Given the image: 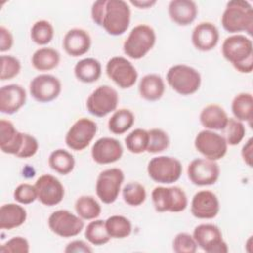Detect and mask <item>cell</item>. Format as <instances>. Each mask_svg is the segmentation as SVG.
<instances>
[{
  "label": "cell",
  "mask_w": 253,
  "mask_h": 253,
  "mask_svg": "<svg viewBox=\"0 0 253 253\" xmlns=\"http://www.w3.org/2000/svg\"><path fill=\"white\" fill-rule=\"evenodd\" d=\"M93 22L111 36H121L130 23V9L124 0H97L91 8Z\"/></svg>",
  "instance_id": "6da1fadb"
},
{
  "label": "cell",
  "mask_w": 253,
  "mask_h": 253,
  "mask_svg": "<svg viewBox=\"0 0 253 253\" xmlns=\"http://www.w3.org/2000/svg\"><path fill=\"white\" fill-rule=\"evenodd\" d=\"M223 57L240 73L253 70V42L244 35L235 34L227 37L221 45Z\"/></svg>",
  "instance_id": "7a4b0ae2"
},
{
  "label": "cell",
  "mask_w": 253,
  "mask_h": 253,
  "mask_svg": "<svg viewBox=\"0 0 253 253\" xmlns=\"http://www.w3.org/2000/svg\"><path fill=\"white\" fill-rule=\"evenodd\" d=\"M223 29L230 34H253V8L248 1L232 0L226 3L221 16Z\"/></svg>",
  "instance_id": "3957f363"
},
{
  "label": "cell",
  "mask_w": 253,
  "mask_h": 253,
  "mask_svg": "<svg viewBox=\"0 0 253 253\" xmlns=\"http://www.w3.org/2000/svg\"><path fill=\"white\" fill-rule=\"evenodd\" d=\"M155 42L156 34L153 28L145 24H139L129 32L124 42L123 49L129 58L140 59L152 49Z\"/></svg>",
  "instance_id": "277c9868"
},
{
  "label": "cell",
  "mask_w": 253,
  "mask_h": 253,
  "mask_svg": "<svg viewBox=\"0 0 253 253\" xmlns=\"http://www.w3.org/2000/svg\"><path fill=\"white\" fill-rule=\"evenodd\" d=\"M169 86L182 96H189L196 93L201 86L202 78L200 72L186 64L171 66L166 74Z\"/></svg>",
  "instance_id": "5b68a950"
},
{
  "label": "cell",
  "mask_w": 253,
  "mask_h": 253,
  "mask_svg": "<svg viewBox=\"0 0 253 253\" xmlns=\"http://www.w3.org/2000/svg\"><path fill=\"white\" fill-rule=\"evenodd\" d=\"M154 209L158 212H181L188 206V198L183 189L173 187H155L151 192Z\"/></svg>",
  "instance_id": "8992f818"
},
{
  "label": "cell",
  "mask_w": 253,
  "mask_h": 253,
  "mask_svg": "<svg viewBox=\"0 0 253 253\" xmlns=\"http://www.w3.org/2000/svg\"><path fill=\"white\" fill-rule=\"evenodd\" d=\"M183 167L179 159L172 156H156L149 160L147 173L150 179L159 184H172L182 175Z\"/></svg>",
  "instance_id": "52a82bcc"
},
{
  "label": "cell",
  "mask_w": 253,
  "mask_h": 253,
  "mask_svg": "<svg viewBox=\"0 0 253 253\" xmlns=\"http://www.w3.org/2000/svg\"><path fill=\"white\" fill-rule=\"evenodd\" d=\"M118 103V92L109 85H102L89 95L86 101V108L91 115L103 118L116 111Z\"/></svg>",
  "instance_id": "ba28073f"
},
{
  "label": "cell",
  "mask_w": 253,
  "mask_h": 253,
  "mask_svg": "<svg viewBox=\"0 0 253 253\" xmlns=\"http://www.w3.org/2000/svg\"><path fill=\"white\" fill-rule=\"evenodd\" d=\"M125 180L124 172L120 168H109L102 171L96 181V194L104 204H113L119 197Z\"/></svg>",
  "instance_id": "9c48e42d"
},
{
  "label": "cell",
  "mask_w": 253,
  "mask_h": 253,
  "mask_svg": "<svg viewBox=\"0 0 253 253\" xmlns=\"http://www.w3.org/2000/svg\"><path fill=\"white\" fill-rule=\"evenodd\" d=\"M195 148L205 158L210 160H219L227 152L228 144L221 134L213 130H201L195 137Z\"/></svg>",
  "instance_id": "30bf717a"
},
{
  "label": "cell",
  "mask_w": 253,
  "mask_h": 253,
  "mask_svg": "<svg viewBox=\"0 0 253 253\" xmlns=\"http://www.w3.org/2000/svg\"><path fill=\"white\" fill-rule=\"evenodd\" d=\"M193 237L202 250L207 253H226L228 247L222 238L218 226L212 223H202L195 227Z\"/></svg>",
  "instance_id": "8fae6325"
},
{
  "label": "cell",
  "mask_w": 253,
  "mask_h": 253,
  "mask_svg": "<svg viewBox=\"0 0 253 253\" xmlns=\"http://www.w3.org/2000/svg\"><path fill=\"white\" fill-rule=\"evenodd\" d=\"M49 229L56 235L64 238L78 235L84 228L83 219L67 210L53 211L47 220Z\"/></svg>",
  "instance_id": "7c38bea8"
},
{
  "label": "cell",
  "mask_w": 253,
  "mask_h": 253,
  "mask_svg": "<svg viewBox=\"0 0 253 253\" xmlns=\"http://www.w3.org/2000/svg\"><path fill=\"white\" fill-rule=\"evenodd\" d=\"M97 124L87 118L78 119L68 129L65 135V143L74 151L85 149L97 133Z\"/></svg>",
  "instance_id": "4fadbf2b"
},
{
  "label": "cell",
  "mask_w": 253,
  "mask_h": 253,
  "mask_svg": "<svg viewBox=\"0 0 253 253\" xmlns=\"http://www.w3.org/2000/svg\"><path fill=\"white\" fill-rule=\"evenodd\" d=\"M106 73L122 89L132 87L138 77V73L132 63L123 56L110 58L106 64Z\"/></svg>",
  "instance_id": "5bb4252c"
},
{
  "label": "cell",
  "mask_w": 253,
  "mask_h": 253,
  "mask_svg": "<svg viewBox=\"0 0 253 253\" xmlns=\"http://www.w3.org/2000/svg\"><path fill=\"white\" fill-rule=\"evenodd\" d=\"M189 180L196 186H211L216 183L220 175V168L216 161L207 158H196L187 168Z\"/></svg>",
  "instance_id": "9a60e30c"
},
{
  "label": "cell",
  "mask_w": 253,
  "mask_h": 253,
  "mask_svg": "<svg viewBox=\"0 0 253 253\" xmlns=\"http://www.w3.org/2000/svg\"><path fill=\"white\" fill-rule=\"evenodd\" d=\"M61 92L59 79L51 74H40L30 82V94L39 103H49Z\"/></svg>",
  "instance_id": "2e32d148"
},
{
  "label": "cell",
  "mask_w": 253,
  "mask_h": 253,
  "mask_svg": "<svg viewBox=\"0 0 253 253\" xmlns=\"http://www.w3.org/2000/svg\"><path fill=\"white\" fill-rule=\"evenodd\" d=\"M35 187L38 194V200L44 206H56L64 198L63 185L52 175L44 174L40 176L35 183Z\"/></svg>",
  "instance_id": "e0dca14e"
},
{
  "label": "cell",
  "mask_w": 253,
  "mask_h": 253,
  "mask_svg": "<svg viewBox=\"0 0 253 253\" xmlns=\"http://www.w3.org/2000/svg\"><path fill=\"white\" fill-rule=\"evenodd\" d=\"M219 209V201L216 195L209 190L197 192L191 202V212L200 219L214 218L218 214Z\"/></svg>",
  "instance_id": "ac0fdd59"
},
{
  "label": "cell",
  "mask_w": 253,
  "mask_h": 253,
  "mask_svg": "<svg viewBox=\"0 0 253 253\" xmlns=\"http://www.w3.org/2000/svg\"><path fill=\"white\" fill-rule=\"evenodd\" d=\"M124 148L114 137H101L95 141L91 149V156L98 164H111L121 159Z\"/></svg>",
  "instance_id": "d6986e66"
},
{
  "label": "cell",
  "mask_w": 253,
  "mask_h": 253,
  "mask_svg": "<svg viewBox=\"0 0 253 253\" xmlns=\"http://www.w3.org/2000/svg\"><path fill=\"white\" fill-rule=\"evenodd\" d=\"M26 100L27 93L21 85H5L0 89V112L13 115L25 105Z\"/></svg>",
  "instance_id": "ffe728a7"
},
{
  "label": "cell",
  "mask_w": 253,
  "mask_h": 253,
  "mask_svg": "<svg viewBox=\"0 0 253 253\" xmlns=\"http://www.w3.org/2000/svg\"><path fill=\"white\" fill-rule=\"evenodd\" d=\"M218 41V29L211 22H202L193 30L192 43L198 50L210 51L216 46Z\"/></svg>",
  "instance_id": "44dd1931"
},
{
  "label": "cell",
  "mask_w": 253,
  "mask_h": 253,
  "mask_svg": "<svg viewBox=\"0 0 253 253\" xmlns=\"http://www.w3.org/2000/svg\"><path fill=\"white\" fill-rule=\"evenodd\" d=\"M65 52L73 57H78L87 53L91 47V37L83 29L73 28L66 32L62 41Z\"/></svg>",
  "instance_id": "7402d4cb"
},
{
  "label": "cell",
  "mask_w": 253,
  "mask_h": 253,
  "mask_svg": "<svg viewBox=\"0 0 253 253\" xmlns=\"http://www.w3.org/2000/svg\"><path fill=\"white\" fill-rule=\"evenodd\" d=\"M24 132L16 129L12 122L8 120L0 121V149L7 154L17 155L23 143Z\"/></svg>",
  "instance_id": "603a6c76"
},
{
  "label": "cell",
  "mask_w": 253,
  "mask_h": 253,
  "mask_svg": "<svg viewBox=\"0 0 253 253\" xmlns=\"http://www.w3.org/2000/svg\"><path fill=\"white\" fill-rule=\"evenodd\" d=\"M168 14L175 24L188 26L196 20L198 7L192 0H172L168 5Z\"/></svg>",
  "instance_id": "cb8c5ba5"
},
{
  "label": "cell",
  "mask_w": 253,
  "mask_h": 253,
  "mask_svg": "<svg viewBox=\"0 0 253 253\" xmlns=\"http://www.w3.org/2000/svg\"><path fill=\"white\" fill-rule=\"evenodd\" d=\"M228 119L225 110L217 104H210L200 113L201 125L210 130H223Z\"/></svg>",
  "instance_id": "d4e9b609"
},
{
  "label": "cell",
  "mask_w": 253,
  "mask_h": 253,
  "mask_svg": "<svg viewBox=\"0 0 253 253\" xmlns=\"http://www.w3.org/2000/svg\"><path fill=\"white\" fill-rule=\"evenodd\" d=\"M138 92L140 97L146 101H158L165 92V84L162 77L154 73L144 75L139 81Z\"/></svg>",
  "instance_id": "484cf974"
},
{
  "label": "cell",
  "mask_w": 253,
  "mask_h": 253,
  "mask_svg": "<svg viewBox=\"0 0 253 253\" xmlns=\"http://www.w3.org/2000/svg\"><path fill=\"white\" fill-rule=\"evenodd\" d=\"M27 219V211L24 207L9 203L0 208V228L11 230L21 226Z\"/></svg>",
  "instance_id": "4316f807"
},
{
  "label": "cell",
  "mask_w": 253,
  "mask_h": 253,
  "mask_svg": "<svg viewBox=\"0 0 253 253\" xmlns=\"http://www.w3.org/2000/svg\"><path fill=\"white\" fill-rule=\"evenodd\" d=\"M102 74V65L99 60L87 57L79 60L74 66L75 77L83 83L96 82Z\"/></svg>",
  "instance_id": "83f0119b"
},
{
  "label": "cell",
  "mask_w": 253,
  "mask_h": 253,
  "mask_svg": "<svg viewBox=\"0 0 253 253\" xmlns=\"http://www.w3.org/2000/svg\"><path fill=\"white\" fill-rule=\"evenodd\" d=\"M59 52L51 47H41L32 55V65L39 71H49L58 66Z\"/></svg>",
  "instance_id": "f1b7e54d"
},
{
  "label": "cell",
  "mask_w": 253,
  "mask_h": 253,
  "mask_svg": "<svg viewBox=\"0 0 253 253\" xmlns=\"http://www.w3.org/2000/svg\"><path fill=\"white\" fill-rule=\"evenodd\" d=\"M231 111L236 120L246 122L249 126H252L253 97L251 93L242 92L237 94L232 100Z\"/></svg>",
  "instance_id": "f546056e"
},
{
  "label": "cell",
  "mask_w": 253,
  "mask_h": 253,
  "mask_svg": "<svg viewBox=\"0 0 253 253\" xmlns=\"http://www.w3.org/2000/svg\"><path fill=\"white\" fill-rule=\"evenodd\" d=\"M48 165L56 173L60 175H67L74 169L75 159L69 151L58 148L49 154Z\"/></svg>",
  "instance_id": "4dcf8cb0"
},
{
  "label": "cell",
  "mask_w": 253,
  "mask_h": 253,
  "mask_svg": "<svg viewBox=\"0 0 253 253\" xmlns=\"http://www.w3.org/2000/svg\"><path fill=\"white\" fill-rule=\"evenodd\" d=\"M134 124V115L128 109H119L113 113L108 121V128L114 134L126 132Z\"/></svg>",
  "instance_id": "1f68e13d"
},
{
  "label": "cell",
  "mask_w": 253,
  "mask_h": 253,
  "mask_svg": "<svg viewBox=\"0 0 253 253\" xmlns=\"http://www.w3.org/2000/svg\"><path fill=\"white\" fill-rule=\"evenodd\" d=\"M105 225L108 234L111 238L123 239L130 235L132 230L131 222L124 215H111L105 220Z\"/></svg>",
  "instance_id": "d6a6232c"
},
{
  "label": "cell",
  "mask_w": 253,
  "mask_h": 253,
  "mask_svg": "<svg viewBox=\"0 0 253 253\" xmlns=\"http://www.w3.org/2000/svg\"><path fill=\"white\" fill-rule=\"evenodd\" d=\"M75 211L82 219L93 220L96 219L102 211L98 201L92 196H81L75 201Z\"/></svg>",
  "instance_id": "836d02e7"
},
{
  "label": "cell",
  "mask_w": 253,
  "mask_h": 253,
  "mask_svg": "<svg viewBox=\"0 0 253 253\" xmlns=\"http://www.w3.org/2000/svg\"><path fill=\"white\" fill-rule=\"evenodd\" d=\"M84 235L88 242L96 246L104 245L111 239L106 229L105 220L102 219H93V221H90L85 228Z\"/></svg>",
  "instance_id": "e575fe53"
},
{
  "label": "cell",
  "mask_w": 253,
  "mask_h": 253,
  "mask_svg": "<svg viewBox=\"0 0 253 253\" xmlns=\"http://www.w3.org/2000/svg\"><path fill=\"white\" fill-rule=\"evenodd\" d=\"M148 139V130L143 128H135L126 136L125 144L129 152L133 154H140L146 151Z\"/></svg>",
  "instance_id": "d590c367"
},
{
  "label": "cell",
  "mask_w": 253,
  "mask_h": 253,
  "mask_svg": "<svg viewBox=\"0 0 253 253\" xmlns=\"http://www.w3.org/2000/svg\"><path fill=\"white\" fill-rule=\"evenodd\" d=\"M30 36L35 43L39 45H45L53 39L54 29L48 21L40 20L32 26Z\"/></svg>",
  "instance_id": "8d00e7d4"
},
{
  "label": "cell",
  "mask_w": 253,
  "mask_h": 253,
  "mask_svg": "<svg viewBox=\"0 0 253 253\" xmlns=\"http://www.w3.org/2000/svg\"><path fill=\"white\" fill-rule=\"evenodd\" d=\"M123 199L125 203L131 207L142 205L146 199V191L143 185L138 182H131L123 188Z\"/></svg>",
  "instance_id": "74e56055"
},
{
  "label": "cell",
  "mask_w": 253,
  "mask_h": 253,
  "mask_svg": "<svg viewBox=\"0 0 253 253\" xmlns=\"http://www.w3.org/2000/svg\"><path fill=\"white\" fill-rule=\"evenodd\" d=\"M148 145L146 151L148 153H160L166 150L170 144L168 134L161 128H151L148 130Z\"/></svg>",
  "instance_id": "f35d334b"
},
{
  "label": "cell",
  "mask_w": 253,
  "mask_h": 253,
  "mask_svg": "<svg viewBox=\"0 0 253 253\" xmlns=\"http://www.w3.org/2000/svg\"><path fill=\"white\" fill-rule=\"evenodd\" d=\"M223 130H225L226 136L224 138L227 144L232 146L239 144L243 140L246 132V128L243 122H240L235 118L228 119L227 125Z\"/></svg>",
  "instance_id": "ab89813d"
},
{
  "label": "cell",
  "mask_w": 253,
  "mask_h": 253,
  "mask_svg": "<svg viewBox=\"0 0 253 253\" xmlns=\"http://www.w3.org/2000/svg\"><path fill=\"white\" fill-rule=\"evenodd\" d=\"M21 71L20 60L12 55H1V72L0 79L2 81L10 80L16 77Z\"/></svg>",
  "instance_id": "60d3db41"
},
{
  "label": "cell",
  "mask_w": 253,
  "mask_h": 253,
  "mask_svg": "<svg viewBox=\"0 0 253 253\" xmlns=\"http://www.w3.org/2000/svg\"><path fill=\"white\" fill-rule=\"evenodd\" d=\"M172 248L176 253H195L198 245L193 235L187 232H180L174 237Z\"/></svg>",
  "instance_id": "b9f144b4"
},
{
  "label": "cell",
  "mask_w": 253,
  "mask_h": 253,
  "mask_svg": "<svg viewBox=\"0 0 253 253\" xmlns=\"http://www.w3.org/2000/svg\"><path fill=\"white\" fill-rule=\"evenodd\" d=\"M14 199L16 202L22 205H29L34 203L38 199V194L35 185L28 183L20 184L14 190Z\"/></svg>",
  "instance_id": "7bdbcfd3"
},
{
  "label": "cell",
  "mask_w": 253,
  "mask_h": 253,
  "mask_svg": "<svg viewBox=\"0 0 253 253\" xmlns=\"http://www.w3.org/2000/svg\"><path fill=\"white\" fill-rule=\"evenodd\" d=\"M0 251L2 253H28L30 251V244L26 238L15 236L3 243Z\"/></svg>",
  "instance_id": "ee69618b"
},
{
  "label": "cell",
  "mask_w": 253,
  "mask_h": 253,
  "mask_svg": "<svg viewBox=\"0 0 253 253\" xmlns=\"http://www.w3.org/2000/svg\"><path fill=\"white\" fill-rule=\"evenodd\" d=\"M38 149L39 142L36 139V137L29 133H24L21 149L16 156L19 158H30L38 152Z\"/></svg>",
  "instance_id": "f6af8a7d"
},
{
  "label": "cell",
  "mask_w": 253,
  "mask_h": 253,
  "mask_svg": "<svg viewBox=\"0 0 253 253\" xmlns=\"http://www.w3.org/2000/svg\"><path fill=\"white\" fill-rule=\"evenodd\" d=\"M65 253H92L93 249L83 240H73L69 242L65 248Z\"/></svg>",
  "instance_id": "bcb514c9"
},
{
  "label": "cell",
  "mask_w": 253,
  "mask_h": 253,
  "mask_svg": "<svg viewBox=\"0 0 253 253\" xmlns=\"http://www.w3.org/2000/svg\"><path fill=\"white\" fill-rule=\"evenodd\" d=\"M14 43V39L11 32L4 26L0 27V51L5 52L11 49Z\"/></svg>",
  "instance_id": "7dc6e473"
},
{
  "label": "cell",
  "mask_w": 253,
  "mask_h": 253,
  "mask_svg": "<svg viewBox=\"0 0 253 253\" xmlns=\"http://www.w3.org/2000/svg\"><path fill=\"white\" fill-rule=\"evenodd\" d=\"M253 153V139L249 138L241 149V157L247 166L252 167V154Z\"/></svg>",
  "instance_id": "c3c4849f"
},
{
  "label": "cell",
  "mask_w": 253,
  "mask_h": 253,
  "mask_svg": "<svg viewBox=\"0 0 253 253\" xmlns=\"http://www.w3.org/2000/svg\"><path fill=\"white\" fill-rule=\"evenodd\" d=\"M129 3L138 9H148L156 4L155 0H130Z\"/></svg>",
  "instance_id": "681fc988"
}]
</instances>
